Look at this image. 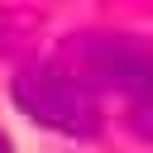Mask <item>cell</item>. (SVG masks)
I'll return each mask as SVG.
<instances>
[{"mask_svg":"<svg viewBox=\"0 0 153 153\" xmlns=\"http://www.w3.org/2000/svg\"><path fill=\"white\" fill-rule=\"evenodd\" d=\"M67 67L91 91H115L129 129L153 143V43L129 33H86L67 48Z\"/></svg>","mask_w":153,"mask_h":153,"instance_id":"6da1fadb","label":"cell"},{"mask_svg":"<svg viewBox=\"0 0 153 153\" xmlns=\"http://www.w3.org/2000/svg\"><path fill=\"white\" fill-rule=\"evenodd\" d=\"M14 100L24 115H33L38 124L72 134V139H91L100 134V105L96 91L67 67V62H43V67H24L14 76Z\"/></svg>","mask_w":153,"mask_h":153,"instance_id":"7a4b0ae2","label":"cell"},{"mask_svg":"<svg viewBox=\"0 0 153 153\" xmlns=\"http://www.w3.org/2000/svg\"><path fill=\"white\" fill-rule=\"evenodd\" d=\"M0 153H10V134L5 129H0Z\"/></svg>","mask_w":153,"mask_h":153,"instance_id":"3957f363","label":"cell"}]
</instances>
